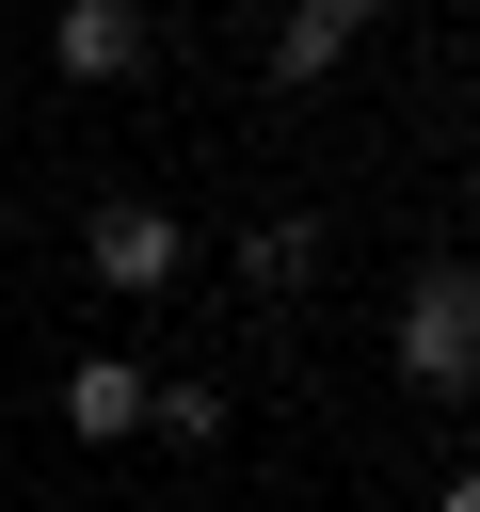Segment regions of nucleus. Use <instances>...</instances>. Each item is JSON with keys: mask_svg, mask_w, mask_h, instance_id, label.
I'll return each instance as SVG.
<instances>
[{"mask_svg": "<svg viewBox=\"0 0 480 512\" xmlns=\"http://www.w3.org/2000/svg\"><path fill=\"white\" fill-rule=\"evenodd\" d=\"M384 352H400V384H432V400H480V272H464V256L400 272V320H384Z\"/></svg>", "mask_w": 480, "mask_h": 512, "instance_id": "f257e3e1", "label": "nucleus"}, {"mask_svg": "<svg viewBox=\"0 0 480 512\" xmlns=\"http://www.w3.org/2000/svg\"><path fill=\"white\" fill-rule=\"evenodd\" d=\"M80 272H96V288H112V304H160V288H176V272H192V224H176V208H160V192H112V208H96V224H80Z\"/></svg>", "mask_w": 480, "mask_h": 512, "instance_id": "f03ea898", "label": "nucleus"}, {"mask_svg": "<svg viewBox=\"0 0 480 512\" xmlns=\"http://www.w3.org/2000/svg\"><path fill=\"white\" fill-rule=\"evenodd\" d=\"M144 48H160V32H144L128 0H64V16H48V64H64V80H128Z\"/></svg>", "mask_w": 480, "mask_h": 512, "instance_id": "7ed1b4c3", "label": "nucleus"}, {"mask_svg": "<svg viewBox=\"0 0 480 512\" xmlns=\"http://www.w3.org/2000/svg\"><path fill=\"white\" fill-rule=\"evenodd\" d=\"M144 384H160V368H128V352H80V368H64V432H80V448L144 432Z\"/></svg>", "mask_w": 480, "mask_h": 512, "instance_id": "20e7f679", "label": "nucleus"}, {"mask_svg": "<svg viewBox=\"0 0 480 512\" xmlns=\"http://www.w3.org/2000/svg\"><path fill=\"white\" fill-rule=\"evenodd\" d=\"M352 48H368V16H352V0H288V16H272V80H336Z\"/></svg>", "mask_w": 480, "mask_h": 512, "instance_id": "39448f33", "label": "nucleus"}, {"mask_svg": "<svg viewBox=\"0 0 480 512\" xmlns=\"http://www.w3.org/2000/svg\"><path fill=\"white\" fill-rule=\"evenodd\" d=\"M240 272H256V288H272V304H288V288H304V272H320V224H304V208H272V224H256V240H240Z\"/></svg>", "mask_w": 480, "mask_h": 512, "instance_id": "423d86ee", "label": "nucleus"}, {"mask_svg": "<svg viewBox=\"0 0 480 512\" xmlns=\"http://www.w3.org/2000/svg\"><path fill=\"white\" fill-rule=\"evenodd\" d=\"M144 432H160V448H208V432H224V384H144Z\"/></svg>", "mask_w": 480, "mask_h": 512, "instance_id": "0eeeda50", "label": "nucleus"}, {"mask_svg": "<svg viewBox=\"0 0 480 512\" xmlns=\"http://www.w3.org/2000/svg\"><path fill=\"white\" fill-rule=\"evenodd\" d=\"M432 512H480V464H448V496H432Z\"/></svg>", "mask_w": 480, "mask_h": 512, "instance_id": "6e6552de", "label": "nucleus"}]
</instances>
